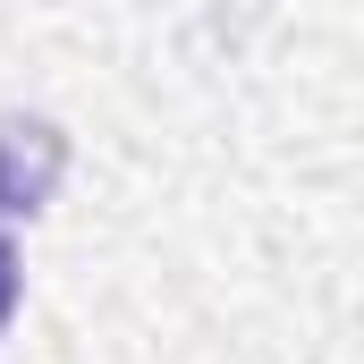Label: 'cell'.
<instances>
[{
	"label": "cell",
	"mask_w": 364,
	"mask_h": 364,
	"mask_svg": "<svg viewBox=\"0 0 364 364\" xmlns=\"http://www.w3.org/2000/svg\"><path fill=\"white\" fill-rule=\"evenodd\" d=\"M17 296H26V272H17V246H9V229H0V331L17 322Z\"/></svg>",
	"instance_id": "obj_2"
},
{
	"label": "cell",
	"mask_w": 364,
	"mask_h": 364,
	"mask_svg": "<svg viewBox=\"0 0 364 364\" xmlns=\"http://www.w3.org/2000/svg\"><path fill=\"white\" fill-rule=\"evenodd\" d=\"M60 178H68V136L34 110H0V212L34 220L60 195Z\"/></svg>",
	"instance_id": "obj_1"
}]
</instances>
